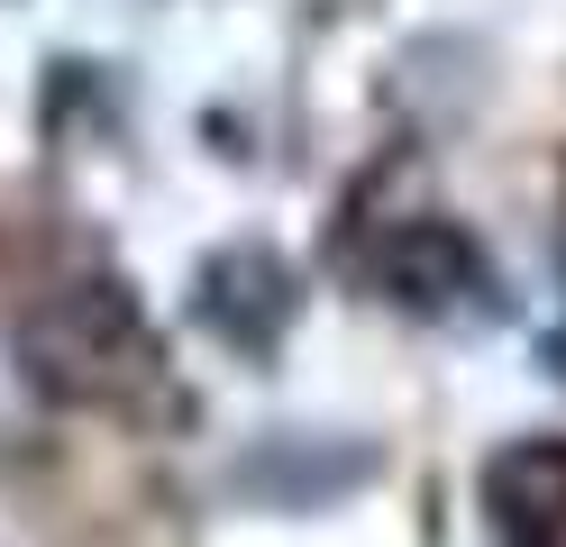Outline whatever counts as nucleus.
<instances>
[{
	"label": "nucleus",
	"mask_w": 566,
	"mask_h": 547,
	"mask_svg": "<svg viewBox=\"0 0 566 547\" xmlns=\"http://www.w3.org/2000/svg\"><path fill=\"white\" fill-rule=\"evenodd\" d=\"M384 474L375 438H329V429H265L256 448L229 465V493L256 511H329L347 493H366Z\"/></svg>",
	"instance_id": "7ed1b4c3"
},
{
	"label": "nucleus",
	"mask_w": 566,
	"mask_h": 547,
	"mask_svg": "<svg viewBox=\"0 0 566 547\" xmlns=\"http://www.w3.org/2000/svg\"><path fill=\"white\" fill-rule=\"evenodd\" d=\"M192 319H201L220 347H238V356H274L283 328L302 319V274H293V255L265 246V238L210 246L201 274H192Z\"/></svg>",
	"instance_id": "f03ea898"
},
{
	"label": "nucleus",
	"mask_w": 566,
	"mask_h": 547,
	"mask_svg": "<svg viewBox=\"0 0 566 547\" xmlns=\"http://www.w3.org/2000/svg\"><path fill=\"white\" fill-rule=\"evenodd\" d=\"M539 375H548V383H566V319L539 338Z\"/></svg>",
	"instance_id": "423d86ee"
},
{
	"label": "nucleus",
	"mask_w": 566,
	"mask_h": 547,
	"mask_svg": "<svg viewBox=\"0 0 566 547\" xmlns=\"http://www.w3.org/2000/svg\"><path fill=\"white\" fill-rule=\"evenodd\" d=\"M366 283H375L394 311H411V319H439V311H457V302H475V292H493L484 246L457 229V219H394L384 246L366 255Z\"/></svg>",
	"instance_id": "20e7f679"
},
{
	"label": "nucleus",
	"mask_w": 566,
	"mask_h": 547,
	"mask_svg": "<svg viewBox=\"0 0 566 547\" xmlns=\"http://www.w3.org/2000/svg\"><path fill=\"white\" fill-rule=\"evenodd\" d=\"M484 511L503 547H566V438H512L484 456Z\"/></svg>",
	"instance_id": "39448f33"
},
{
	"label": "nucleus",
	"mask_w": 566,
	"mask_h": 547,
	"mask_svg": "<svg viewBox=\"0 0 566 547\" xmlns=\"http://www.w3.org/2000/svg\"><path fill=\"white\" fill-rule=\"evenodd\" d=\"M19 375L64 411H101V401H137L156 383V328L137 311L119 274L55 283L38 311L19 319Z\"/></svg>",
	"instance_id": "f257e3e1"
}]
</instances>
